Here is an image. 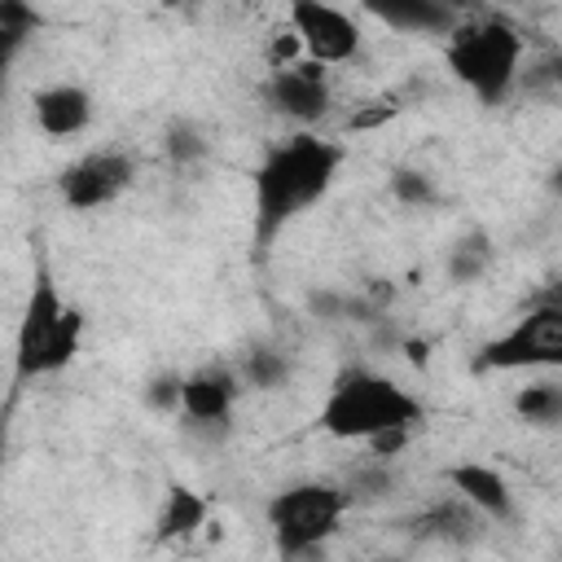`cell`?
Returning <instances> with one entry per match:
<instances>
[{"label":"cell","instance_id":"obj_11","mask_svg":"<svg viewBox=\"0 0 562 562\" xmlns=\"http://www.w3.org/2000/svg\"><path fill=\"white\" fill-rule=\"evenodd\" d=\"M31 119L44 136L70 140L92 123V92L83 83H48L31 101Z\"/></svg>","mask_w":562,"mask_h":562},{"label":"cell","instance_id":"obj_13","mask_svg":"<svg viewBox=\"0 0 562 562\" xmlns=\"http://www.w3.org/2000/svg\"><path fill=\"white\" fill-rule=\"evenodd\" d=\"M378 22L404 35H448L457 26V9L448 0H360Z\"/></svg>","mask_w":562,"mask_h":562},{"label":"cell","instance_id":"obj_10","mask_svg":"<svg viewBox=\"0 0 562 562\" xmlns=\"http://www.w3.org/2000/svg\"><path fill=\"white\" fill-rule=\"evenodd\" d=\"M237 391H241V378L228 364H202L193 373H180V413L189 417L193 430L224 435Z\"/></svg>","mask_w":562,"mask_h":562},{"label":"cell","instance_id":"obj_1","mask_svg":"<svg viewBox=\"0 0 562 562\" xmlns=\"http://www.w3.org/2000/svg\"><path fill=\"white\" fill-rule=\"evenodd\" d=\"M347 149L316 132H294L255 167V250L263 255L307 206H316L342 171Z\"/></svg>","mask_w":562,"mask_h":562},{"label":"cell","instance_id":"obj_2","mask_svg":"<svg viewBox=\"0 0 562 562\" xmlns=\"http://www.w3.org/2000/svg\"><path fill=\"white\" fill-rule=\"evenodd\" d=\"M83 312L70 307L53 281V272L40 263L18 316V334H13V382H35V378H53L61 373L83 342Z\"/></svg>","mask_w":562,"mask_h":562},{"label":"cell","instance_id":"obj_6","mask_svg":"<svg viewBox=\"0 0 562 562\" xmlns=\"http://www.w3.org/2000/svg\"><path fill=\"white\" fill-rule=\"evenodd\" d=\"M562 364V299L549 290L536 299L505 334L487 338L470 369L474 373H518V369H558Z\"/></svg>","mask_w":562,"mask_h":562},{"label":"cell","instance_id":"obj_15","mask_svg":"<svg viewBox=\"0 0 562 562\" xmlns=\"http://www.w3.org/2000/svg\"><path fill=\"white\" fill-rule=\"evenodd\" d=\"M206 514H211V505H206V496L202 492H193V487H184V483H171L167 487V501H162V509H158V544H171V540H189L202 522H206Z\"/></svg>","mask_w":562,"mask_h":562},{"label":"cell","instance_id":"obj_19","mask_svg":"<svg viewBox=\"0 0 562 562\" xmlns=\"http://www.w3.org/2000/svg\"><path fill=\"white\" fill-rule=\"evenodd\" d=\"M514 417L527 426H558L562 422V386L558 382H531L514 395Z\"/></svg>","mask_w":562,"mask_h":562},{"label":"cell","instance_id":"obj_4","mask_svg":"<svg viewBox=\"0 0 562 562\" xmlns=\"http://www.w3.org/2000/svg\"><path fill=\"white\" fill-rule=\"evenodd\" d=\"M448 70L483 101V105H501L509 97V88L518 83V66H522V35L514 22L505 18H474V22H457L448 31V48H443Z\"/></svg>","mask_w":562,"mask_h":562},{"label":"cell","instance_id":"obj_14","mask_svg":"<svg viewBox=\"0 0 562 562\" xmlns=\"http://www.w3.org/2000/svg\"><path fill=\"white\" fill-rule=\"evenodd\" d=\"M413 536H422V540H443V544H470V540H479V531H483V514L465 501V496H443V501H435V505H426L413 522Z\"/></svg>","mask_w":562,"mask_h":562},{"label":"cell","instance_id":"obj_20","mask_svg":"<svg viewBox=\"0 0 562 562\" xmlns=\"http://www.w3.org/2000/svg\"><path fill=\"white\" fill-rule=\"evenodd\" d=\"M342 492H347V501H351V505H360V501H382V496H391V492H395V474H391V470H386V461L378 457L373 465H356V470L347 474Z\"/></svg>","mask_w":562,"mask_h":562},{"label":"cell","instance_id":"obj_16","mask_svg":"<svg viewBox=\"0 0 562 562\" xmlns=\"http://www.w3.org/2000/svg\"><path fill=\"white\" fill-rule=\"evenodd\" d=\"M40 26H44V18L26 0H0V97H4V83H9L18 53L31 44V35Z\"/></svg>","mask_w":562,"mask_h":562},{"label":"cell","instance_id":"obj_21","mask_svg":"<svg viewBox=\"0 0 562 562\" xmlns=\"http://www.w3.org/2000/svg\"><path fill=\"white\" fill-rule=\"evenodd\" d=\"M391 198L404 202V206H435L439 202V184L422 167H395L391 171Z\"/></svg>","mask_w":562,"mask_h":562},{"label":"cell","instance_id":"obj_7","mask_svg":"<svg viewBox=\"0 0 562 562\" xmlns=\"http://www.w3.org/2000/svg\"><path fill=\"white\" fill-rule=\"evenodd\" d=\"M136 180V162L123 149H92L83 158H75L70 167H61L57 176V193L70 211H97L119 202Z\"/></svg>","mask_w":562,"mask_h":562},{"label":"cell","instance_id":"obj_3","mask_svg":"<svg viewBox=\"0 0 562 562\" xmlns=\"http://www.w3.org/2000/svg\"><path fill=\"white\" fill-rule=\"evenodd\" d=\"M426 417L422 400L408 395L400 382H391L386 373H373V369H342L334 382H329V395L316 413V426L334 439H373L382 430H395V426H417Z\"/></svg>","mask_w":562,"mask_h":562},{"label":"cell","instance_id":"obj_22","mask_svg":"<svg viewBox=\"0 0 562 562\" xmlns=\"http://www.w3.org/2000/svg\"><path fill=\"white\" fill-rule=\"evenodd\" d=\"M206 149H211V145H206V136H202L193 123L180 119V123L167 127V158H171L176 167H184V162H202Z\"/></svg>","mask_w":562,"mask_h":562},{"label":"cell","instance_id":"obj_23","mask_svg":"<svg viewBox=\"0 0 562 562\" xmlns=\"http://www.w3.org/2000/svg\"><path fill=\"white\" fill-rule=\"evenodd\" d=\"M145 404L154 413H176L180 408V373L167 369V373H154L149 386H145Z\"/></svg>","mask_w":562,"mask_h":562},{"label":"cell","instance_id":"obj_8","mask_svg":"<svg viewBox=\"0 0 562 562\" xmlns=\"http://www.w3.org/2000/svg\"><path fill=\"white\" fill-rule=\"evenodd\" d=\"M299 48L321 66H342L360 53V26L329 0H285Z\"/></svg>","mask_w":562,"mask_h":562},{"label":"cell","instance_id":"obj_5","mask_svg":"<svg viewBox=\"0 0 562 562\" xmlns=\"http://www.w3.org/2000/svg\"><path fill=\"white\" fill-rule=\"evenodd\" d=\"M347 492L342 483H325V479H303V483H290L281 492H272L268 501V527H272V540L285 558H307L316 553L342 522L347 514Z\"/></svg>","mask_w":562,"mask_h":562},{"label":"cell","instance_id":"obj_17","mask_svg":"<svg viewBox=\"0 0 562 562\" xmlns=\"http://www.w3.org/2000/svg\"><path fill=\"white\" fill-rule=\"evenodd\" d=\"M492 259H496L492 237H487L483 228H474V233H465V237L452 241V250H448V281H457V285H474V281L492 268Z\"/></svg>","mask_w":562,"mask_h":562},{"label":"cell","instance_id":"obj_9","mask_svg":"<svg viewBox=\"0 0 562 562\" xmlns=\"http://www.w3.org/2000/svg\"><path fill=\"white\" fill-rule=\"evenodd\" d=\"M263 101H268L281 119H290V123H299V127H312V123H321V119L329 114L334 92H329L325 66L312 61V57H303V61H281V66H272V75L263 79Z\"/></svg>","mask_w":562,"mask_h":562},{"label":"cell","instance_id":"obj_24","mask_svg":"<svg viewBox=\"0 0 562 562\" xmlns=\"http://www.w3.org/2000/svg\"><path fill=\"white\" fill-rule=\"evenodd\" d=\"M408 435H413L408 426H395V430H382V435H373V439H364V443L373 448V457H382V461H386V457H395V452L408 443Z\"/></svg>","mask_w":562,"mask_h":562},{"label":"cell","instance_id":"obj_12","mask_svg":"<svg viewBox=\"0 0 562 562\" xmlns=\"http://www.w3.org/2000/svg\"><path fill=\"white\" fill-rule=\"evenodd\" d=\"M443 479H448L452 492L465 496L483 518H492V522H509V518H514V492H509V483H505L501 470H492V465H483V461H461V465H448Z\"/></svg>","mask_w":562,"mask_h":562},{"label":"cell","instance_id":"obj_18","mask_svg":"<svg viewBox=\"0 0 562 562\" xmlns=\"http://www.w3.org/2000/svg\"><path fill=\"white\" fill-rule=\"evenodd\" d=\"M237 378L250 391H281L290 382V356L281 347H250L237 364Z\"/></svg>","mask_w":562,"mask_h":562}]
</instances>
